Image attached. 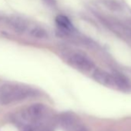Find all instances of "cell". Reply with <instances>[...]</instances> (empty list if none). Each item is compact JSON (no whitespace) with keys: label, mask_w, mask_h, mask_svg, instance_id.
<instances>
[{"label":"cell","mask_w":131,"mask_h":131,"mask_svg":"<svg viewBox=\"0 0 131 131\" xmlns=\"http://www.w3.org/2000/svg\"><path fill=\"white\" fill-rule=\"evenodd\" d=\"M31 90L15 84H4L0 88V102L6 105L31 96Z\"/></svg>","instance_id":"obj_1"},{"label":"cell","mask_w":131,"mask_h":131,"mask_svg":"<svg viewBox=\"0 0 131 131\" xmlns=\"http://www.w3.org/2000/svg\"><path fill=\"white\" fill-rule=\"evenodd\" d=\"M78 119L76 115L71 113H65L60 115L59 118V123L60 125L67 129H73L77 126Z\"/></svg>","instance_id":"obj_2"},{"label":"cell","mask_w":131,"mask_h":131,"mask_svg":"<svg viewBox=\"0 0 131 131\" xmlns=\"http://www.w3.org/2000/svg\"><path fill=\"white\" fill-rule=\"evenodd\" d=\"M8 23L11 28L18 32H23L27 29V23L21 17L11 16L8 19Z\"/></svg>","instance_id":"obj_3"},{"label":"cell","mask_w":131,"mask_h":131,"mask_svg":"<svg viewBox=\"0 0 131 131\" xmlns=\"http://www.w3.org/2000/svg\"><path fill=\"white\" fill-rule=\"evenodd\" d=\"M71 62L77 67L83 70H89L92 67L91 62L87 58L80 54H75L71 58Z\"/></svg>","instance_id":"obj_4"},{"label":"cell","mask_w":131,"mask_h":131,"mask_svg":"<svg viewBox=\"0 0 131 131\" xmlns=\"http://www.w3.org/2000/svg\"><path fill=\"white\" fill-rule=\"evenodd\" d=\"M56 22L59 26V27L62 28V29L67 31H71L73 29V25L71 22L65 16H62V15L58 16L56 18Z\"/></svg>","instance_id":"obj_5"},{"label":"cell","mask_w":131,"mask_h":131,"mask_svg":"<svg viewBox=\"0 0 131 131\" xmlns=\"http://www.w3.org/2000/svg\"><path fill=\"white\" fill-rule=\"evenodd\" d=\"M31 35L36 39H46L48 37L46 31L40 27H36L31 31Z\"/></svg>","instance_id":"obj_6"},{"label":"cell","mask_w":131,"mask_h":131,"mask_svg":"<svg viewBox=\"0 0 131 131\" xmlns=\"http://www.w3.org/2000/svg\"><path fill=\"white\" fill-rule=\"evenodd\" d=\"M74 131H89L88 129L84 126H82V125H77L76 127H74L73 129Z\"/></svg>","instance_id":"obj_7"},{"label":"cell","mask_w":131,"mask_h":131,"mask_svg":"<svg viewBox=\"0 0 131 131\" xmlns=\"http://www.w3.org/2000/svg\"><path fill=\"white\" fill-rule=\"evenodd\" d=\"M45 2L48 3H49V5L52 6V4H54V3H55V0H45Z\"/></svg>","instance_id":"obj_8"}]
</instances>
